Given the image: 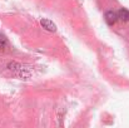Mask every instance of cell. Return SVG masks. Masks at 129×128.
I'll return each mask as SVG.
<instances>
[{"label":"cell","instance_id":"cell-1","mask_svg":"<svg viewBox=\"0 0 129 128\" xmlns=\"http://www.w3.org/2000/svg\"><path fill=\"white\" fill-rule=\"evenodd\" d=\"M118 20H119L118 13H114V11H107V13H105V21H107L109 25H114Z\"/></svg>","mask_w":129,"mask_h":128},{"label":"cell","instance_id":"cell-2","mask_svg":"<svg viewBox=\"0 0 129 128\" xmlns=\"http://www.w3.org/2000/svg\"><path fill=\"white\" fill-rule=\"evenodd\" d=\"M40 24H42V27H43L44 29L48 30V32H55L56 30V25L51 20H49V19H42L40 20Z\"/></svg>","mask_w":129,"mask_h":128},{"label":"cell","instance_id":"cell-3","mask_svg":"<svg viewBox=\"0 0 129 128\" xmlns=\"http://www.w3.org/2000/svg\"><path fill=\"white\" fill-rule=\"evenodd\" d=\"M118 18L122 21H129V11L127 9H120L118 11Z\"/></svg>","mask_w":129,"mask_h":128},{"label":"cell","instance_id":"cell-4","mask_svg":"<svg viewBox=\"0 0 129 128\" xmlns=\"http://www.w3.org/2000/svg\"><path fill=\"white\" fill-rule=\"evenodd\" d=\"M5 44H6V40H5V38L0 34V49H3L4 46H5Z\"/></svg>","mask_w":129,"mask_h":128}]
</instances>
